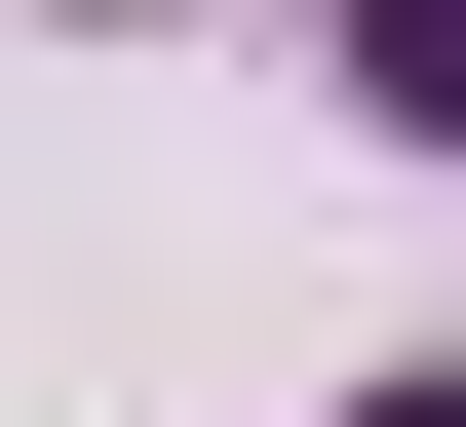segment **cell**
Wrapping results in <instances>:
<instances>
[{"label":"cell","instance_id":"1","mask_svg":"<svg viewBox=\"0 0 466 427\" xmlns=\"http://www.w3.org/2000/svg\"><path fill=\"white\" fill-rule=\"evenodd\" d=\"M311 39H350L389 117H428V156H466V0H311Z\"/></svg>","mask_w":466,"mask_h":427},{"label":"cell","instance_id":"2","mask_svg":"<svg viewBox=\"0 0 466 427\" xmlns=\"http://www.w3.org/2000/svg\"><path fill=\"white\" fill-rule=\"evenodd\" d=\"M350 427H466V389H350Z\"/></svg>","mask_w":466,"mask_h":427}]
</instances>
